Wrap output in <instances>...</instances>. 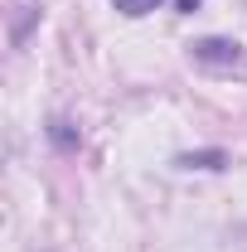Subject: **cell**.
Segmentation results:
<instances>
[{
  "mask_svg": "<svg viewBox=\"0 0 247 252\" xmlns=\"http://www.w3.org/2000/svg\"><path fill=\"white\" fill-rule=\"evenodd\" d=\"M189 59L204 63V68H243V63H247V49L238 44V39L209 34V39H194V44H189Z\"/></svg>",
  "mask_w": 247,
  "mask_h": 252,
  "instance_id": "obj_1",
  "label": "cell"
},
{
  "mask_svg": "<svg viewBox=\"0 0 247 252\" xmlns=\"http://www.w3.org/2000/svg\"><path fill=\"white\" fill-rule=\"evenodd\" d=\"M180 170H228V151H185V156H175Z\"/></svg>",
  "mask_w": 247,
  "mask_h": 252,
  "instance_id": "obj_2",
  "label": "cell"
},
{
  "mask_svg": "<svg viewBox=\"0 0 247 252\" xmlns=\"http://www.w3.org/2000/svg\"><path fill=\"white\" fill-rule=\"evenodd\" d=\"M44 131H49V141H54L59 151H78V146H83V136H78V126L68 122V117H54V122L44 126Z\"/></svg>",
  "mask_w": 247,
  "mask_h": 252,
  "instance_id": "obj_3",
  "label": "cell"
},
{
  "mask_svg": "<svg viewBox=\"0 0 247 252\" xmlns=\"http://www.w3.org/2000/svg\"><path fill=\"white\" fill-rule=\"evenodd\" d=\"M160 5H165V0H117V10L131 15V20H136V15H151V10H160Z\"/></svg>",
  "mask_w": 247,
  "mask_h": 252,
  "instance_id": "obj_4",
  "label": "cell"
},
{
  "mask_svg": "<svg viewBox=\"0 0 247 252\" xmlns=\"http://www.w3.org/2000/svg\"><path fill=\"white\" fill-rule=\"evenodd\" d=\"M175 5H180L185 15H194V10H199V0H175Z\"/></svg>",
  "mask_w": 247,
  "mask_h": 252,
  "instance_id": "obj_5",
  "label": "cell"
}]
</instances>
